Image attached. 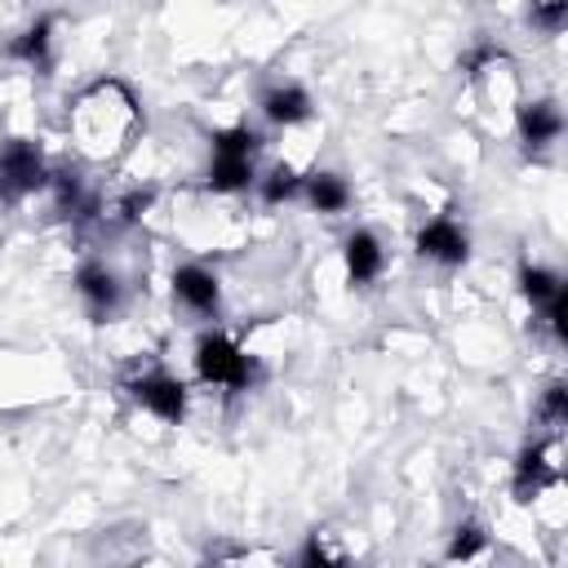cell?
I'll return each mask as SVG.
<instances>
[{
	"mask_svg": "<svg viewBox=\"0 0 568 568\" xmlns=\"http://www.w3.org/2000/svg\"><path fill=\"white\" fill-rule=\"evenodd\" d=\"M75 293L84 297V306H89L93 320H106V315L115 311V302H120V280H115L111 266L84 262V266L75 271Z\"/></svg>",
	"mask_w": 568,
	"mask_h": 568,
	"instance_id": "52a82bcc",
	"label": "cell"
},
{
	"mask_svg": "<svg viewBox=\"0 0 568 568\" xmlns=\"http://www.w3.org/2000/svg\"><path fill=\"white\" fill-rule=\"evenodd\" d=\"M173 297L186 306V311H195V315H217V306H222V284H217V275L209 271V266H178L173 271Z\"/></svg>",
	"mask_w": 568,
	"mask_h": 568,
	"instance_id": "8992f818",
	"label": "cell"
},
{
	"mask_svg": "<svg viewBox=\"0 0 568 568\" xmlns=\"http://www.w3.org/2000/svg\"><path fill=\"white\" fill-rule=\"evenodd\" d=\"M262 146V138L248 129V124H235V129H217L213 133V155H240V160H253Z\"/></svg>",
	"mask_w": 568,
	"mask_h": 568,
	"instance_id": "2e32d148",
	"label": "cell"
},
{
	"mask_svg": "<svg viewBox=\"0 0 568 568\" xmlns=\"http://www.w3.org/2000/svg\"><path fill=\"white\" fill-rule=\"evenodd\" d=\"M546 311V324H550V333H555V342H564L568 337V284L541 306Z\"/></svg>",
	"mask_w": 568,
	"mask_h": 568,
	"instance_id": "ffe728a7",
	"label": "cell"
},
{
	"mask_svg": "<svg viewBox=\"0 0 568 568\" xmlns=\"http://www.w3.org/2000/svg\"><path fill=\"white\" fill-rule=\"evenodd\" d=\"M195 373H200V382L204 386H222V390H248L253 382H262V368H257V359L235 342V337H226V333H217V328H209V333H200V342H195Z\"/></svg>",
	"mask_w": 568,
	"mask_h": 568,
	"instance_id": "6da1fadb",
	"label": "cell"
},
{
	"mask_svg": "<svg viewBox=\"0 0 568 568\" xmlns=\"http://www.w3.org/2000/svg\"><path fill=\"white\" fill-rule=\"evenodd\" d=\"M49 186V164L36 142L13 138L0 146V200H22L31 191Z\"/></svg>",
	"mask_w": 568,
	"mask_h": 568,
	"instance_id": "7a4b0ae2",
	"label": "cell"
},
{
	"mask_svg": "<svg viewBox=\"0 0 568 568\" xmlns=\"http://www.w3.org/2000/svg\"><path fill=\"white\" fill-rule=\"evenodd\" d=\"M488 546V532H484V524H475V519H466V524H457L453 528V537H448V564H466V559H475L479 550Z\"/></svg>",
	"mask_w": 568,
	"mask_h": 568,
	"instance_id": "9a60e30c",
	"label": "cell"
},
{
	"mask_svg": "<svg viewBox=\"0 0 568 568\" xmlns=\"http://www.w3.org/2000/svg\"><path fill=\"white\" fill-rule=\"evenodd\" d=\"M413 244H417L422 257H430V262H439V266H462V262L470 257V235H466V226L453 222V217H430V222L417 231Z\"/></svg>",
	"mask_w": 568,
	"mask_h": 568,
	"instance_id": "277c9868",
	"label": "cell"
},
{
	"mask_svg": "<svg viewBox=\"0 0 568 568\" xmlns=\"http://www.w3.org/2000/svg\"><path fill=\"white\" fill-rule=\"evenodd\" d=\"M124 390H129L133 404H142V408L155 413L160 422H173V426H178V422L186 417V386H182L173 373H164V368H151V373L124 382Z\"/></svg>",
	"mask_w": 568,
	"mask_h": 568,
	"instance_id": "3957f363",
	"label": "cell"
},
{
	"mask_svg": "<svg viewBox=\"0 0 568 568\" xmlns=\"http://www.w3.org/2000/svg\"><path fill=\"white\" fill-rule=\"evenodd\" d=\"M537 417H541V422H546L550 430H559V426L568 422V386H564V382H550V386L541 390Z\"/></svg>",
	"mask_w": 568,
	"mask_h": 568,
	"instance_id": "ac0fdd59",
	"label": "cell"
},
{
	"mask_svg": "<svg viewBox=\"0 0 568 568\" xmlns=\"http://www.w3.org/2000/svg\"><path fill=\"white\" fill-rule=\"evenodd\" d=\"M302 191L315 213H342L351 204V186L337 173H311V178H302Z\"/></svg>",
	"mask_w": 568,
	"mask_h": 568,
	"instance_id": "7c38bea8",
	"label": "cell"
},
{
	"mask_svg": "<svg viewBox=\"0 0 568 568\" xmlns=\"http://www.w3.org/2000/svg\"><path fill=\"white\" fill-rule=\"evenodd\" d=\"M53 18H36L22 36H13V44H9V53L18 58V62H27V67H36V71H44L49 67V44H53Z\"/></svg>",
	"mask_w": 568,
	"mask_h": 568,
	"instance_id": "8fae6325",
	"label": "cell"
},
{
	"mask_svg": "<svg viewBox=\"0 0 568 568\" xmlns=\"http://www.w3.org/2000/svg\"><path fill=\"white\" fill-rule=\"evenodd\" d=\"M559 288H564V280H559L550 266H532V262L519 266V293H524L532 306H546Z\"/></svg>",
	"mask_w": 568,
	"mask_h": 568,
	"instance_id": "5bb4252c",
	"label": "cell"
},
{
	"mask_svg": "<svg viewBox=\"0 0 568 568\" xmlns=\"http://www.w3.org/2000/svg\"><path fill=\"white\" fill-rule=\"evenodd\" d=\"M151 200H155L151 186H146V191H129V195L115 204V222H120V226H124V222H138V217L151 209Z\"/></svg>",
	"mask_w": 568,
	"mask_h": 568,
	"instance_id": "44dd1931",
	"label": "cell"
},
{
	"mask_svg": "<svg viewBox=\"0 0 568 568\" xmlns=\"http://www.w3.org/2000/svg\"><path fill=\"white\" fill-rule=\"evenodd\" d=\"M342 257H346V280H351L355 288L373 284V280L382 275V266H386L382 240H377L373 231H351V235H346V248H342Z\"/></svg>",
	"mask_w": 568,
	"mask_h": 568,
	"instance_id": "ba28073f",
	"label": "cell"
},
{
	"mask_svg": "<svg viewBox=\"0 0 568 568\" xmlns=\"http://www.w3.org/2000/svg\"><path fill=\"white\" fill-rule=\"evenodd\" d=\"M559 133H564V111H559L550 98L519 106V142H524L528 151H541V146H550Z\"/></svg>",
	"mask_w": 568,
	"mask_h": 568,
	"instance_id": "9c48e42d",
	"label": "cell"
},
{
	"mask_svg": "<svg viewBox=\"0 0 568 568\" xmlns=\"http://www.w3.org/2000/svg\"><path fill=\"white\" fill-rule=\"evenodd\" d=\"M302 191V178H297V169H288V164H275L266 178H262V200L266 204H284V200H293Z\"/></svg>",
	"mask_w": 568,
	"mask_h": 568,
	"instance_id": "e0dca14e",
	"label": "cell"
},
{
	"mask_svg": "<svg viewBox=\"0 0 568 568\" xmlns=\"http://www.w3.org/2000/svg\"><path fill=\"white\" fill-rule=\"evenodd\" d=\"M528 22H532V27H541V31H550V36H555V31H559V27H564V22H568V4H564V0H555V4H537V9H532V13H528Z\"/></svg>",
	"mask_w": 568,
	"mask_h": 568,
	"instance_id": "7402d4cb",
	"label": "cell"
},
{
	"mask_svg": "<svg viewBox=\"0 0 568 568\" xmlns=\"http://www.w3.org/2000/svg\"><path fill=\"white\" fill-rule=\"evenodd\" d=\"M262 115L271 124H284V129L288 124H302V120H311V98L297 84H271L262 93Z\"/></svg>",
	"mask_w": 568,
	"mask_h": 568,
	"instance_id": "30bf717a",
	"label": "cell"
},
{
	"mask_svg": "<svg viewBox=\"0 0 568 568\" xmlns=\"http://www.w3.org/2000/svg\"><path fill=\"white\" fill-rule=\"evenodd\" d=\"M253 178H257L253 160H240V155H213V164H209V191H222V195L244 191Z\"/></svg>",
	"mask_w": 568,
	"mask_h": 568,
	"instance_id": "4fadbf2b",
	"label": "cell"
},
{
	"mask_svg": "<svg viewBox=\"0 0 568 568\" xmlns=\"http://www.w3.org/2000/svg\"><path fill=\"white\" fill-rule=\"evenodd\" d=\"M488 62H501V49H497V44H475V49L466 53V62H462V67H466L470 75H479Z\"/></svg>",
	"mask_w": 568,
	"mask_h": 568,
	"instance_id": "603a6c76",
	"label": "cell"
},
{
	"mask_svg": "<svg viewBox=\"0 0 568 568\" xmlns=\"http://www.w3.org/2000/svg\"><path fill=\"white\" fill-rule=\"evenodd\" d=\"M293 568H342L333 555H328V546H324V537L320 532H311L306 541H302V550H297V559H293Z\"/></svg>",
	"mask_w": 568,
	"mask_h": 568,
	"instance_id": "d6986e66",
	"label": "cell"
},
{
	"mask_svg": "<svg viewBox=\"0 0 568 568\" xmlns=\"http://www.w3.org/2000/svg\"><path fill=\"white\" fill-rule=\"evenodd\" d=\"M559 479V462H555V453H550V439H532V444H524L519 448V457H515V497L519 501H532L541 488H550Z\"/></svg>",
	"mask_w": 568,
	"mask_h": 568,
	"instance_id": "5b68a950",
	"label": "cell"
}]
</instances>
